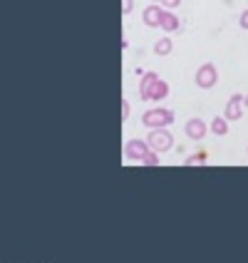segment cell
Segmentation results:
<instances>
[{
    "mask_svg": "<svg viewBox=\"0 0 248 263\" xmlns=\"http://www.w3.org/2000/svg\"><path fill=\"white\" fill-rule=\"evenodd\" d=\"M157 80H159V74L157 72H144L142 74V82H139V97H142L144 102L151 100V89H154V85H157Z\"/></svg>",
    "mask_w": 248,
    "mask_h": 263,
    "instance_id": "cell-8",
    "label": "cell"
},
{
    "mask_svg": "<svg viewBox=\"0 0 248 263\" xmlns=\"http://www.w3.org/2000/svg\"><path fill=\"white\" fill-rule=\"evenodd\" d=\"M171 50H174V43H171V37H161V40H157V43H154V55H159V58L169 55Z\"/></svg>",
    "mask_w": 248,
    "mask_h": 263,
    "instance_id": "cell-11",
    "label": "cell"
},
{
    "mask_svg": "<svg viewBox=\"0 0 248 263\" xmlns=\"http://www.w3.org/2000/svg\"><path fill=\"white\" fill-rule=\"evenodd\" d=\"M208 129L214 132L216 137H223V134H228V119H226V117H214V122L208 124Z\"/></svg>",
    "mask_w": 248,
    "mask_h": 263,
    "instance_id": "cell-10",
    "label": "cell"
},
{
    "mask_svg": "<svg viewBox=\"0 0 248 263\" xmlns=\"http://www.w3.org/2000/svg\"><path fill=\"white\" fill-rule=\"evenodd\" d=\"M208 132H211V129H208V124H206L204 119L194 117V119H189V122H186V137H189V139H194V142H201Z\"/></svg>",
    "mask_w": 248,
    "mask_h": 263,
    "instance_id": "cell-6",
    "label": "cell"
},
{
    "mask_svg": "<svg viewBox=\"0 0 248 263\" xmlns=\"http://www.w3.org/2000/svg\"><path fill=\"white\" fill-rule=\"evenodd\" d=\"M238 25H241L243 30H248V8L241 13V17H238Z\"/></svg>",
    "mask_w": 248,
    "mask_h": 263,
    "instance_id": "cell-16",
    "label": "cell"
},
{
    "mask_svg": "<svg viewBox=\"0 0 248 263\" xmlns=\"http://www.w3.org/2000/svg\"><path fill=\"white\" fill-rule=\"evenodd\" d=\"M243 95H231L228 97V102L223 107V117L228 119V122H238V119L243 117Z\"/></svg>",
    "mask_w": 248,
    "mask_h": 263,
    "instance_id": "cell-5",
    "label": "cell"
},
{
    "mask_svg": "<svg viewBox=\"0 0 248 263\" xmlns=\"http://www.w3.org/2000/svg\"><path fill=\"white\" fill-rule=\"evenodd\" d=\"M151 152V146L146 139H129L127 144H124V154H127V159L131 161H142Z\"/></svg>",
    "mask_w": 248,
    "mask_h": 263,
    "instance_id": "cell-4",
    "label": "cell"
},
{
    "mask_svg": "<svg viewBox=\"0 0 248 263\" xmlns=\"http://www.w3.org/2000/svg\"><path fill=\"white\" fill-rule=\"evenodd\" d=\"M164 10H166V8H164V5H157V3H151L149 8H144V13H142V20H144L146 28H159Z\"/></svg>",
    "mask_w": 248,
    "mask_h": 263,
    "instance_id": "cell-7",
    "label": "cell"
},
{
    "mask_svg": "<svg viewBox=\"0 0 248 263\" xmlns=\"http://www.w3.org/2000/svg\"><path fill=\"white\" fill-rule=\"evenodd\" d=\"M179 3H181V0H161V5H164L166 10H171V8H179Z\"/></svg>",
    "mask_w": 248,
    "mask_h": 263,
    "instance_id": "cell-17",
    "label": "cell"
},
{
    "mask_svg": "<svg viewBox=\"0 0 248 263\" xmlns=\"http://www.w3.org/2000/svg\"><path fill=\"white\" fill-rule=\"evenodd\" d=\"M146 142L149 146L154 149V152H169L171 146H174V134L166 129V127H159V129H149V137H146Z\"/></svg>",
    "mask_w": 248,
    "mask_h": 263,
    "instance_id": "cell-2",
    "label": "cell"
},
{
    "mask_svg": "<svg viewBox=\"0 0 248 263\" xmlns=\"http://www.w3.org/2000/svg\"><path fill=\"white\" fill-rule=\"evenodd\" d=\"M129 117V102L127 100H122V119Z\"/></svg>",
    "mask_w": 248,
    "mask_h": 263,
    "instance_id": "cell-18",
    "label": "cell"
},
{
    "mask_svg": "<svg viewBox=\"0 0 248 263\" xmlns=\"http://www.w3.org/2000/svg\"><path fill=\"white\" fill-rule=\"evenodd\" d=\"M159 28L164 30V32H176V30H179V17L174 15V10H164Z\"/></svg>",
    "mask_w": 248,
    "mask_h": 263,
    "instance_id": "cell-9",
    "label": "cell"
},
{
    "mask_svg": "<svg viewBox=\"0 0 248 263\" xmlns=\"http://www.w3.org/2000/svg\"><path fill=\"white\" fill-rule=\"evenodd\" d=\"M151 3H161V0H151Z\"/></svg>",
    "mask_w": 248,
    "mask_h": 263,
    "instance_id": "cell-20",
    "label": "cell"
},
{
    "mask_svg": "<svg viewBox=\"0 0 248 263\" xmlns=\"http://www.w3.org/2000/svg\"><path fill=\"white\" fill-rule=\"evenodd\" d=\"M243 104H246V107H248V95H243Z\"/></svg>",
    "mask_w": 248,
    "mask_h": 263,
    "instance_id": "cell-19",
    "label": "cell"
},
{
    "mask_svg": "<svg viewBox=\"0 0 248 263\" xmlns=\"http://www.w3.org/2000/svg\"><path fill=\"white\" fill-rule=\"evenodd\" d=\"M142 164H144V166H159V152H154V149H151L144 159H142Z\"/></svg>",
    "mask_w": 248,
    "mask_h": 263,
    "instance_id": "cell-13",
    "label": "cell"
},
{
    "mask_svg": "<svg viewBox=\"0 0 248 263\" xmlns=\"http://www.w3.org/2000/svg\"><path fill=\"white\" fill-rule=\"evenodd\" d=\"M201 161H206V154H204V152H201L199 157H189V159H186V166H194V164H201Z\"/></svg>",
    "mask_w": 248,
    "mask_h": 263,
    "instance_id": "cell-14",
    "label": "cell"
},
{
    "mask_svg": "<svg viewBox=\"0 0 248 263\" xmlns=\"http://www.w3.org/2000/svg\"><path fill=\"white\" fill-rule=\"evenodd\" d=\"M174 122V112L166 109V107H154V109H146L142 115V124L149 129H159V127H169Z\"/></svg>",
    "mask_w": 248,
    "mask_h": 263,
    "instance_id": "cell-1",
    "label": "cell"
},
{
    "mask_svg": "<svg viewBox=\"0 0 248 263\" xmlns=\"http://www.w3.org/2000/svg\"><path fill=\"white\" fill-rule=\"evenodd\" d=\"M194 80H196V87L211 89L216 82H219V70H216V65H214V62H204V65L196 70Z\"/></svg>",
    "mask_w": 248,
    "mask_h": 263,
    "instance_id": "cell-3",
    "label": "cell"
},
{
    "mask_svg": "<svg viewBox=\"0 0 248 263\" xmlns=\"http://www.w3.org/2000/svg\"><path fill=\"white\" fill-rule=\"evenodd\" d=\"M131 8H134V0H122V13L124 15H129Z\"/></svg>",
    "mask_w": 248,
    "mask_h": 263,
    "instance_id": "cell-15",
    "label": "cell"
},
{
    "mask_svg": "<svg viewBox=\"0 0 248 263\" xmlns=\"http://www.w3.org/2000/svg\"><path fill=\"white\" fill-rule=\"evenodd\" d=\"M166 95H169V85H166L164 80H157V85H154V89H151V100H149V102H161Z\"/></svg>",
    "mask_w": 248,
    "mask_h": 263,
    "instance_id": "cell-12",
    "label": "cell"
}]
</instances>
